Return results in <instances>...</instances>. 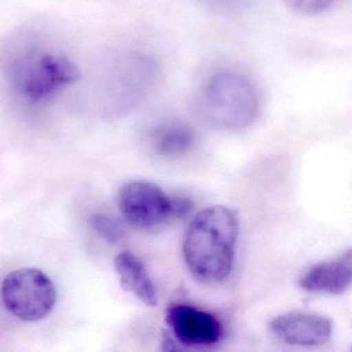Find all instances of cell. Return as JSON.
<instances>
[{"label": "cell", "instance_id": "1", "mask_svg": "<svg viewBox=\"0 0 352 352\" xmlns=\"http://www.w3.org/2000/svg\"><path fill=\"white\" fill-rule=\"evenodd\" d=\"M238 232L236 214L224 206L197 214L183 241V256L195 279L214 284L230 275Z\"/></svg>", "mask_w": 352, "mask_h": 352}, {"label": "cell", "instance_id": "2", "mask_svg": "<svg viewBox=\"0 0 352 352\" xmlns=\"http://www.w3.org/2000/svg\"><path fill=\"white\" fill-rule=\"evenodd\" d=\"M81 74L67 57L36 48L15 55L8 67L10 85L30 104H43L79 81Z\"/></svg>", "mask_w": 352, "mask_h": 352}, {"label": "cell", "instance_id": "3", "mask_svg": "<svg viewBox=\"0 0 352 352\" xmlns=\"http://www.w3.org/2000/svg\"><path fill=\"white\" fill-rule=\"evenodd\" d=\"M205 108L212 122L218 126L242 129L249 126L258 114V96L244 76L236 72H219L208 82Z\"/></svg>", "mask_w": 352, "mask_h": 352}, {"label": "cell", "instance_id": "4", "mask_svg": "<svg viewBox=\"0 0 352 352\" xmlns=\"http://www.w3.org/2000/svg\"><path fill=\"white\" fill-rule=\"evenodd\" d=\"M0 294L8 311L28 322L46 318L57 300L52 280L44 272L34 267L10 273L3 280Z\"/></svg>", "mask_w": 352, "mask_h": 352}, {"label": "cell", "instance_id": "5", "mask_svg": "<svg viewBox=\"0 0 352 352\" xmlns=\"http://www.w3.org/2000/svg\"><path fill=\"white\" fill-rule=\"evenodd\" d=\"M160 78V65L155 57L143 52L127 53L113 65L106 94L119 108H131L153 92Z\"/></svg>", "mask_w": 352, "mask_h": 352}, {"label": "cell", "instance_id": "6", "mask_svg": "<svg viewBox=\"0 0 352 352\" xmlns=\"http://www.w3.org/2000/svg\"><path fill=\"white\" fill-rule=\"evenodd\" d=\"M119 209L129 223L139 228H154L174 216L172 197L145 181H133L121 188Z\"/></svg>", "mask_w": 352, "mask_h": 352}, {"label": "cell", "instance_id": "7", "mask_svg": "<svg viewBox=\"0 0 352 352\" xmlns=\"http://www.w3.org/2000/svg\"><path fill=\"white\" fill-rule=\"evenodd\" d=\"M166 321L176 339L190 347L214 345L220 341L223 331L217 317L189 305L168 307Z\"/></svg>", "mask_w": 352, "mask_h": 352}, {"label": "cell", "instance_id": "8", "mask_svg": "<svg viewBox=\"0 0 352 352\" xmlns=\"http://www.w3.org/2000/svg\"><path fill=\"white\" fill-rule=\"evenodd\" d=\"M270 329L276 337L290 345L314 347L329 341L333 324L321 315L292 312L274 318L270 322Z\"/></svg>", "mask_w": 352, "mask_h": 352}, {"label": "cell", "instance_id": "9", "mask_svg": "<svg viewBox=\"0 0 352 352\" xmlns=\"http://www.w3.org/2000/svg\"><path fill=\"white\" fill-rule=\"evenodd\" d=\"M352 253L346 251L339 258L318 263L300 277L302 289L314 294H341L351 285Z\"/></svg>", "mask_w": 352, "mask_h": 352}, {"label": "cell", "instance_id": "10", "mask_svg": "<svg viewBox=\"0 0 352 352\" xmlns=\"http://www.w3.org/2000/svg\"><path fill=\"white\" fill-rule=\"evenodd\" d=\"M115 269L120 278L121 285L127 292L135 294L140 300L154 307L157 305V292L150 279L143 263L129 251H122L114 261Z\"/></svg>", "mask_w": 352, "mask_h": 352}, {"label": "cell", "instance_id": "11", "mask_svg": "<svg viewBox=\"0 0 352 352\" xmlns=\"http://www.w3.org/2000/svg\"><path fill=\"white\" fill-rule=\"evenodd\" d=\"M153 143L158 153L179 155L192 147L195 133L189 125L182 121H166L154 129Z\"/></svg>", "mask_w": 352, "mask_h": 352}, {"label": "cell", "instance_id": "12", "mask_svg": "<svg viewBox=\"0 0 352 352\" xmlns=\"http://www.w3.org/2000/svg\"><path fill=\"white\" fill-rule=\"evenodd\" d=\"M340 0H282V3L294 13L316 16L333 9Z\"/></svg>", "mask_w": 352, "mask_h": 352}, {"label": "cell", "instance_id": "13", "mask_svg": "<svg viewBox=\"0 0 352 352\" xmlns=\"http://www.w3.org/2000/svg\"><path fill=\"white\" fill-rule=\"evenodd\" d=\"M92 228L108 242L116 243L122 239L124 232L122 226L114 218L104 214H96L90 219Z\"/></svg>", "mask_w": 352, "mask_h": 352}]
</instances>
